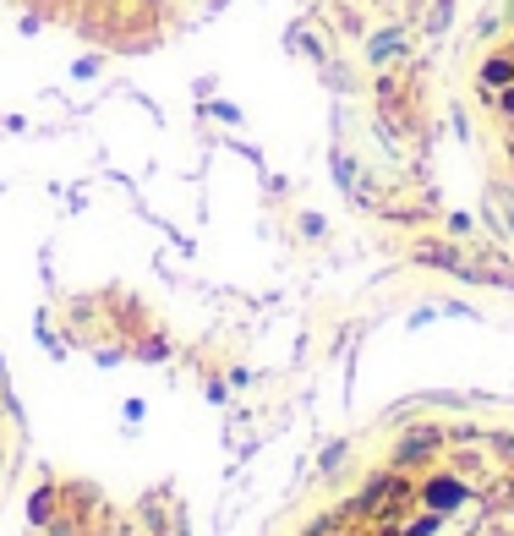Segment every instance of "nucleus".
<instances>
[{
  "label": "nucleus",
  "instance_id": "obj_3",
  "mask_svg": "<svg viewBox=\"0 0 514 536\" xmlns=\"http://www.w3.org/2000/svg\"><path fill=\"white\" fill-rule=\"evenodd\" d=\"M504 110L514 115V88H504Z\"/></svg>",
  "mask_w": 514,
  "mask_h": 536
},
{
  "label": "nucleus",
  "instance_id": "obj_2",
  "mask_svg": "<svg viewBox=\"0 0 514 536\" xmlns=\"http://www.w3.org/2000/svg\"><path fill=\"white\" fill-rule=\"evenodd\" d=\"M427 498H432V504H454V498H460V487H454V482H438Z\"/></svg>",
  "mask_w": 514,
  "mask_h": 536
},
{
  "label": "nucleus",
  "instance_id": "obj_1",
  "mask_svg": "<svg viewBox=\"0 0 514 536\" xmlns=\"http://www.w3.org/2000/svg\"><path fill=\"white\" fill-rule=\"evenodd\" d=\"M487 83H493V88H509L514 83V61H487Z\"/></svg>",
  "mask_w": 514,
  "mask_h": 536
}]
</instances>
